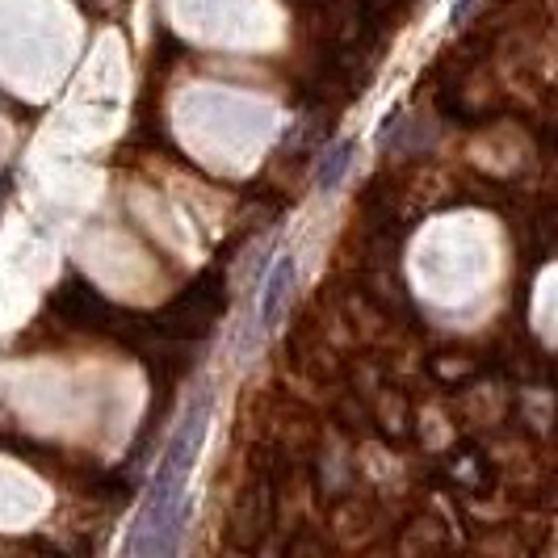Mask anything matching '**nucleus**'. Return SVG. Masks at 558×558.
<instances>
[{
    "label": "nucleus",
    "instance_id": "obj_3",
    "mask_svg": "<svg viewBox=\"0 0 558 558\" xmlns=\"http://www.w3.org/2000/svg\"><path fill=\"white\" fill-rule=\"evenodd\" d=\"M349 165H353V143H336L332 151L324 156V165H319V190L328 194V190H336L340 181H344V172H349Z\"/></svg>",
    "mask_w": 558,
    "mask_h": 558
},
{
    "label": "nucleus",
    "instance_id": "obj_1",
    "mask_svg": "<svg viewBox=\"0 0 558 558\" xmlns=\"http://www.w3.org/2000/svg\"><path fill=\"white\" fill-rule=\"evenodd\" d=\"M206 424H210V391H197L147 483V496L126 537V555H172L181 546L190 517V478L197 466V449L206 441Z\"/></svg>",
    "mask_w": 558,
    "mask_h": 558
},
{
    "label": "nucleus",
    "instance_id": "obj_4",
    "mask_svg": "<svg viewBox=\"0 0 558 558\" xmlns=\"http://www.w3.org/2000/svg\"><path fill=\"white\" fill-rule=\"evenodd\" d=\"M471 4H475V0H458V4H453V22H462V17L471 13Z\"/></svg>",
    "mask_w": 558,
    "mask_h": 558
},
{
    "label": "nucleus",
    "instance_id": "obj_2",
    "mask_svg": "<svg viewBox=\"0 0 558 558\" xmlns=\"http://www.w3.org/2000/svg\"><path fill=\"white\" fill-rule=\"evenodd\" d=\"M294 252H281L278 260L269 265V274H265V286H260V294H256V319H252V336L260 340V336L278 332L281 315L290 307V294H294Z\"/></svg>",
    "mask_w": 558,
    "mask_h": 558
}]
</instances>
